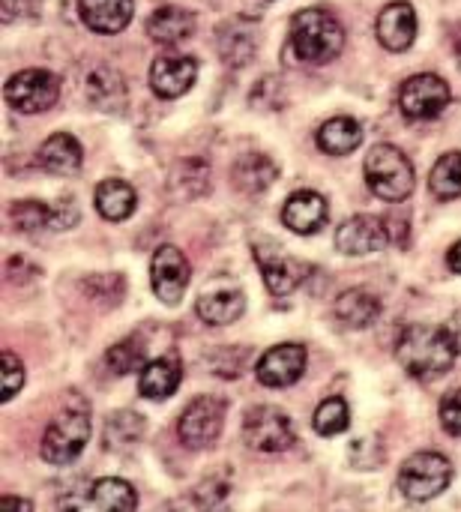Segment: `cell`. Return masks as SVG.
Listing matches in <instances>:
<instances>
[{"label": "cell", "instance_id": "28", "mask_svg": "<svg viewBox=\"0 0 461 512\" xmlns=\"http://www.w3.org/2000/svg\"><path fill=\"white\" fill-rule=\"evenodd\" d=\"M429 189L438 201H453V198H461V153L453 150V153H444L432 174H429Z\"/></svg>", "mask_w": 461, "mask_h": 512}, {"label": "cell", "instance_id": "1", "mask_svg": "<svg viewBox=\"0 0 461 512\" xmlns=\"http://www.w3.org/2000/svg\"><path fill=\"white\" fill-rule=\"evenodd\" d=\"M459 351L447 333V327L414 324L396 342V360L417 381H435L447 375L456 363Z\"/></svg>", "mask_w": 461, "mask_h": 512}, {"label": "cell", "instance_id": "4", "mask_svg": "<svg viewBox=\"0 0 461 512\" xmlns=\"http://www.w3.org/2000/svg\"><path fill=\"white\" fill-rule=\"evenodd\" d=\"M453 483V465L441 453H417L399 471V489L408 501L426 504L444 495Z\"/></svg>", "mask_w": 461, "mask_h": 512}, {"label": "cell", "instance_id": "19", "mask_svg": "<svg viewBox=\"0 0 461 512\" xmlns=\"http://www.w3.org/2000/svg\"><path fill=\"white\" fill-rule=\"evenodd\" d=\"M135 0H78V15L93 33H120L129 27Z\"/></svg>", "mask_w": 461, "mask_h": 512}, {"label": "cell", "instance_id": "7", "mask_svg": "<svg viewBox=\"0 0 461 512\" xmlns=\"http://www.w3.org/2000/svg\"><path fill=\"white\" fill-rule=\"evenodd\" d=\"M3 96L18 114H42L60 99V78L48 69H21L6 81Z\"/></svg>", "mask_w": 461, "mask_h": 512}, {"label": "cell", "instance_id": "31", "mask_svg": "<svg viewBox=\"0 0 461 512\" xmlns=\"http://www.w3.org/2000/svg\"><path fill=\"white\" fill-rule=\"evenodd\" d=\"M105 363L114 375H129L135 369H144V348L138 345V339H123L108 348Z\"/></svg>", "mask_w": 461, "mask_h": 512}, {"label": "cell", "instance_id": "39", "mask_svg": "<svg viewBox=\"0 0 461 512\" xmlns=\"http://www.w3.org/2000/svg\"><path fill=\"white\" fill-rule=\"evenodd\" d=\"M447 267H450L453 273H461V240L459 243H453V249L447 252Z\"/></svg>", "mask_w": 461, "mask_h": 512}, {"label": "cell", "instance_id": "11", "mask_svg": "<svg viewBox=\"0 0 461 512\" xmlns=\"http://www.w3.org/2000/svg\"><path fill=\"white\" fill-rule=\"evenodd\" d=\"M195 312L204 324L210 327H228L234 321H240V315L246 312V294L237 282L231 279H213L195 303Z\"/></svg>", "mask_w": 461, "mask_h": 512}, {"label": "cell", "instance_id": "21", "mask_svg": "<svg viewBox=\"0 0 461 512\" xmlns=\"http://www.w3.org/2000/svg\"><path fill=\"white\" fill-rule=\"evenodd\" d=\"M336 318L342 327L348 330H366L378 321L381 315V300L366 291V288H348L345 294H339L336 306H333Z\"/></svg>", "mask_w": 461, "mask_h": 512}, {"label": "cell", "instance_id": "27", "mask_svg": "<svg viewBox=\"0 0 461 512\" xmlns=\"http://www.w3.org/2000/svg\"><path fill=\"white\" fill-rule=\"evenodd\" d=\"M90 498L99 512H135L138 510V495L126 480L117 477H105L96 480L90 489Z\"/></svg>", "mask_w": 461, "mask_h": 512}, {"label": "cell", "instance_id": "40", "mask_svg": "<svg viewBox=\"0 0 461 512\" xmlns=\"http://www.w3.org/2000/svg\"><path fill=\"white\" fill-rule=\"evenodd\" d=\"M453 48H456V57H459L461 66V27H456V33H453Z\"/></svg>", "mask_w": 461, "mask_h": 512}, {"label": "cell", "instance_id": "17", "mask_svg": "<svg viewBox=\"0 0 461 512\" xmlns=\"http://www.w3.org/2000/svg\"><path fill=\"white\" fill-rule=\"evenodd\" d=\"M183 381V363L177 354H162L150 363H144L138 378V393L150 402H162L177 393Z\"/></svg>", "mask_w": 461, "mask_h": 512}, {"label": "cell", "instance_id": "22", "mask_svg": "<svg viewBox=\"0 0 461 512\" xmlns=\"http://www.w3.org/2000/svg\"><path fill=\"white\" fill-rule=\"evenodd\" d=\"M147 33L159 45H180L195 33V15L180 6H159L147 18Z\"/></svg>", "mask_w": 461, "mask_h": 512}, {"label": "cell", "instance_id": "10", "mask_svg": "<svg viewBox=\"0 0 461 512\" xmlns=\"http://www.w3.org/2000/svg\"><path fill=\"white\" fill-rule=\"evenodd\" d=\"M189 279H192V267L186 261V255L165 243L153 252V261H150V282H153V294L165 303V306H177L189 288Z\"/></svg>", "mask_w": 461, "mask_h": 512}, {"label": "cell", "instance_id": "3", "mask_svg": "<svg viewBox=\"0 0 461 512\" xmlns=\"http://www.w3.org/2000/svg\"><path fill=\"white\" fill-rule=\"evenodd\" d=\"M366 183L369 189L381 198V201H405L414 186H417V174H414V162L408 159V153H402L393 144H375L366 153V165H363Z\"/></svg>", "mask_w": 461, "mask_h": 512}, {"label": "cell", "instance_id": "9", "mask_svg": "<svg viewBox=\"0 0 461 512\" xmlns=\"http://www.w3.org/2000/svg\"><path fill=\"white\" fill-rule=\"evenodd\" d=\"M450 105V84L441 75L423 72L402 84L399 108L408 120H435Z\"/></svg>", "mask_w": 461, "mask_h": 512}, {"label": "cell", "instance_id": "2", "mask_svg": "<svg viewBox=\"0 0 461 512\" xmlns=\"http://www.w3.org/2000/svg\"><path fill=\"white\" fill-rule=\"evenodd\" d=\"M291 48L303 63H330L345 48V27L327 9H303L291 21Z\"/></svg>", "mask_w": 461, "mask_h": 512}, {"label": "cell", "instance_id": "37", "mask_svg": "<svg viewBox=\"0 0 461 512\" xmlns=\"http://www.w3.org/2000/svg\"><path fill=\"white\" fill-rule=\"evenodd\" d=\"M0 512H33V504L15 495H3L0 498Z\"/></svg>", "mask_w": 461, "mask_h": 512}, {"label": "cell", "instance_id": "33", "mask_svg": "<svg viewBox=\"0 0 461 512\" xmlns=\"http://www.w3.org/2000/svg\"><path fill=\"white\" fill-rule=\"evenodd\" d=\"M21 387H24V363L12 351H3L0 354V402L3 405L12 402Z\"/></svg>", "mask_w": 461, "mask_h": 512}, {"label": "cell", "instance_id": "38", "mask_svg": "<svg viewBox=\"0 0 461 512\" xmlns=\"http://www.w3.org/2000/svg\"><path fill=\"white\" fill-rule=\"evenodd\" d=\"M447 333H450V339H453L456 351L461 354V312H459V315H453V321L447 324Z\"/></svg>", "mask_w": 461, "mask_h": 512}, {"label": "cell", "instance_id": "18", "mask_svg": "<svg viewBox=\"0 0 461 512\" xmlns=\"http://www.w3.org/2000/svg\"><path fill=\"white\" fill-rule=\"evenodd\" d=\"M36 162L45 174L54 177H66L75 174L84 162V150L78 144V138H72L69 132H54L51 138L42 141V147L36 150Z\"/></svg>", "mask_w": 461, "mask_h": 512}, {"label": "cell", "instance_id": "20", "mask_svg": "<svg viewBox=\"0 0 461 512\" xmlns=\"http://www.w3.org/2000/svg\"><path fill=\"white\" fill-rule=\"evenodd\" d=\"M258 261H261L264 282H267V288H270L273 297H288L312 273V264L297 261V258H288V255H279V252H270V258H264L258 252Z\"/></svg>", "mask_w": 461, "mask_h": 512}, {"label": "cell", "instance_id": "35", "mask_svg": "<svg viewBox=\"0 0 461 512\" xmlns=\"http://www.w3.org/2000/svg\"><path fill=\"white\" fill-rule=\"evenodd\" d=\"M441 426L450 435L461 438V387L444 396V402H441Z\"/></svg>", "mask_w": 461, "mask_h": 512}, {"label": "cell", "instance_id": "13", "mask_svg": "<svg viewBox=\"0 0 461 512\" xmlns=\"http://www.w3.org/2000/svg\"><path fill=\"white\" fill-rule=\"evenodd\" d=\"M390 231H387V222L375 219V216H351L348 222L339 225L336 231V246L339 252L351 255V258H360V255H375L381 252L387 243H390Z\"/></svg>", "mask_w": 461, "mask_h": 512}, {"label": "cell", "instance_id": "24", "mask_svg": "<svg viewBox=\"0 0 461 512\" xmlns=\"http://www.w3.org/2000/svg\"><path fill=\"white\" fill-rule=\"evenodd\" d=\"M93 201H96L99 216L108 219V222H123L138 207V195H135V189L126 180H102L96 186Z\"/></svg>", "mask_w": 461, "mask_h": 512}, {"label": "cell", "instance_id": "15", "mask_svg": "<svg viewBox=\"0 0 461 512\" xmlns=\"http://www.w3.org/2000/svg\"><path fill=\"white\" fill-rule=\"evenodd\" d=\"M327 216H330L327 198H324L321 192H312V189L294 192V195L285 201V207H282V222H285V228H291L294 234H303V237L318 234V231L324 228Z\"/></svg>", "mask_w": 461, "mask_h": 512}, {"label": "cell", "instance_id": "12", "mask_svg": "<svg viewBox=\"0 0 461 512\" xmlns=\"http://www.w3.org/2000/svg\"><path fill=\"white\" fill-rule=\"evenodd\" d=\"M303 372H306V348L297 342H285V345L270 348L255 366L258 381L270 390H282V387L297 384L303 378Z\"/></svg>", "mask_w": 461, "mask_h": 512}, {"label": "cell", "instance_id": "23", "mask_svg": "<svg viewBox=\"0 0 461 512\" xmlns=\"http://www.w3.org/2000/svg\"><path fill=\"white\" fill-rule=\"evenodd\" d=\"M234 186L246 195H261L273 186V180L279 177L276 162L267 153H246L237 159L234 165Z\"/></svg>", "mask_w": 461, "mask_h": 512}, {"label": "cell", "instance_id": "14", "mask_svg": "<svg viewBox=\"0 0 461 512\" xmlns=\"http://www.w3.org/2000/svg\"><path fill=\"white\" fill-rule=\"evenodd\" d=\"M198 78V60L189 54H165L156 57L150 66V87L162 99H177L186 90H192Z\"/></svg>", "mask_w": 461, "mask_h": 512}, {"label": "cell", "instance_id": "5", "mask_svg": "<svg viewBox=\"0 0 461 512\" xmlns=\"http://www.w3.org/2000/svg\"><path fill=\"white\" fill-rule=\"evenodd\" d=\"M87 441H90V417H87V411L66 408L48 423V429L42 435V444H39V453H42V459L48 465H69L84 453Z\"/></svg>", "mask_w": 461, "mask_h": 512}, {"label": "cell", "instance_id": "8", "mask_svg": "<svg viewBox=\"0 0 461 512\" xmlns=\"http://www.w3.org/2000/svg\"><path fill=\"white\" fill-rule=\"evenodd\" d=\"M243 441L258 453H285L294 447L297 432H294V423L288 420L285 411L270 408V405H258L243 420Z\"/></svg>", "mask_w": 461, "mask_h": 512}, {"label": "cell", "instance_id": "29", "mask_svg": "<svg viewBox=\"0 0 461 512\" xmlns=\"http://www.w3.org/2000/svg\"><path fill=\"white\" fill-rule=\"evenodd\" d=\"M312 426H315V432H318L321 438H336V435L348 432V426H351L348 402H345V399H339V396H333V399L321 402V405H318V411H315Z\"/></svg>", "mask_w": 461, "mask_h": 512}, {"label": "cell", "instance_id": "25", "mask_svg": "<svg viewBox=\"0 0 461 512\" xmlns=\"http://www.w3.org/2000/svg\"><path fill=\"white\" fill-rule=\"evenodd\" d=\"M363 144V126L354 117H333L318 129V147L327 156H348Z\"/></svg>", "mask_w": 461, "mask_h": 512}, {"label": "cell", "instance_id": "36", "mask_svg": "<svg viewBox=\"0 0 461 512\" xmlns=\"http://www.w3.org/2000/svg\"><path fill=\"white\" fill-rule=\"evenodd\" d=\"M42 0H3V24L21 21V18H36Z\"/></svg>", "mask_w": 461, "mask_h": 512}, {"label": "cell", "instance_id": "32", "mask_svg": "<svg viewBox=\"0 0 461 512\" xmlns=\"http://www.w3.org/2000/svg\"><path fill=\"white\" fill-rule=\"evenodd\" d=\"M105 78H102V69H96L90 78H87V93H90V99L99 105V108H117L120 102H123V81H120V75L111 69V78H108V84H102Z\"/></svg>", "mask_w": 461, "mask_h": 512}, {"label": "cell", "instance_id": "16", "mask_svg": "<svg viewBox=\"0 0 461 512\" xmlns=\"http://www.w3.org/2000/svg\"><path fill=\"white\" fill-rule=\"evenodd\" d=\"M378 39L387 51H408L417 39V12L411 3L399 0L381 9L378 15Z\"/></svg>", "mask_w": 461, "mask_h": 512}, {"label": "cell", "instance_id": "34", "mask_svg": "<svg viewBox=\"0 0 461 512\" xmlns=\"http://www.w3.org/2000/svg\"><path fill=\"white\" fill-rule=\"evenodd\" d=\"M138 423H144V420H141L138 414H132V411L114 414L111 423H108V444H111V447H117V444H135V441L141 438L144 429H132V432H129V426H138Z\"/></svg>", "mask_w": 461, "mask_h": 512}, {"label": "cell", "instance_id": "6", "mask_svg": "<svg viewBox=\"0 0 461 512\" xmlns=\"http://www.w3.org/2000/svg\"><path fill=\"white\" fill-rule=\"evenodd\" d=\"M225 402L216 396H201L186 405L177 420V438L186 450H207L219 441L225 426Z\"/></svg>", "mask_w": 461, "mask_h": 512}, {"label": "cell", "instance_id": "26", "mask_svg": "<svg viewBox=\"0 0 461 512\" xmlns=\"http://www.w3.org/2000/svg\"><path fill=\"white\" fill-rule=\"evenodd\" d=\"M219 51L231 66L249 63L255 54V24L234 18L225 27H219Z\"/></svg>", "mask_w": 461, "mask_h": 512}, {"label": "cell", "instance_id": "30", "mask_svg": "<svg viewBox=\"0 0 461 512\" xmlns=\"http://www.w3.org/2000/svg\"><path fill=\"white\" fill-rule=\"evenodd\" d=\"M9 219L21 234H36V231L54 225V207H48L42 201H15L9 210Z\"/></svg>", "mask_w": 461, "mask_h": 512}]
</instances>
